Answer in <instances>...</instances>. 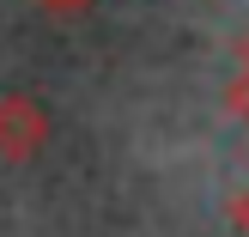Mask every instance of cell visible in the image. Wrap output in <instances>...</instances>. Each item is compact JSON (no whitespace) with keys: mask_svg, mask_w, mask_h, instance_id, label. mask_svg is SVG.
Instances as JSON below:
<instances>
[{"mask_svg":"<svg viewBox=\"0 0 249 237\" xmlns=\"http://www.w3.org/2000/svg\"><path fill=\"white\" fill-rule=\"evenodd\" d=\"M49 134H55V122H49L43 97L0 91V158H6V164H31V158L49 146Z\"/></svg>","mask_w":249,"mask_h":237,"instance_id":"6da1fadb","label":"cell"},{"mask_svg":"<svg viewBox=\"0 0 249 237\" xmlns=\"http://www.w3.org/2000/svg\"><path fill=\"white\" fill-rule=\"evenodd\" d=\"M31 6H43L49 18H79V12L91 6V0H31Z\"/></svg>","mask_w":249,"mask_h":237,"instance_id":"7a4b0ae2","label":"cell"},{"mask_svg":"<svg viewBox=\"0 0 249 237\" xmlns=\"http://www.w3.org/2000/svg\"><path fill=\"white\" fill-rule=\"evenodd\" d=\"M231 225L249 237V189H237V195H231Z\"/></svg>","mask_w":249,"mask_h":237,"instance_id":"3957f363","label":"cell"},{"mask_svg":"<svg viewBox=\"0 0 249 237\" xmlns=\"http://www.w3.org/2000/svg\"><path fill=\"white\" fill-rule=\"evenodd\" d=\"M237 73H249V31H243V43H237Z\"/></svg>","mask_w":249,"mask_h":237,"instance_id":"277c9868","label":"cell"}]
</instances>
